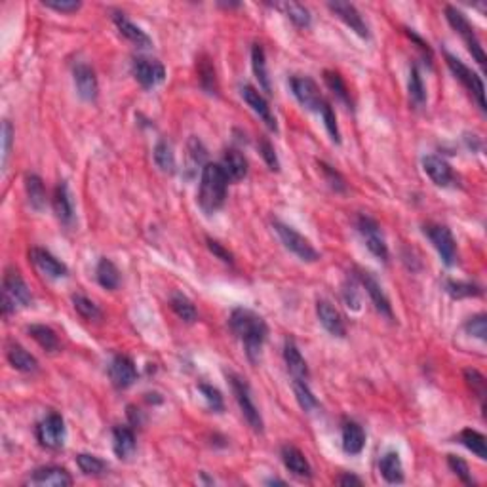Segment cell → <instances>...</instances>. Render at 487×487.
Instances as JSON below:
<instances>
[{
    "label": "cell",
    "mask_w": 487,
    "mask_h": 487,
    "mask_svg": "<svg viewBox=\"0 0 487 487\" xmlns=\"http://www.w3.org/2000/svg\"><path fill=\"white\" fill-rule=\"evenodd\" d=\"M229 323H231L233 333L242 341L249 360L257 362L261 348H263L266 341V333H268L265 320L257 312L249 311V308H234Z\"/></svg>",
    "instance_id": "cell-1"
},
{
    "label": "cell",
    "mask_w": 487,
    "mask_h": 487,
    "mask_svg": "<svg viewBox=\"0 0 487 487\" xmlns=\"http://www.w3.org/2000/svg\"><path fill=\"white\" fill-rule=\"evenodd\" d=\"M227 185L229 177L223 171L221 164L208 162L202 168V177H200V193L199 204L206 214H216L221 210L227 199Z\"/></svg>",
    "instance_id": "cell-2"
},
{
    "label": "cell",
    "mask_w": 487,
    "mask_h": 487,
    "mask_svg": "<svg viewBox=\"0 0 487 487\" xmlns=\"http://www.w3.org/2000/svg\"><path fill=\"white\" fill-rule=\"evenodd\" d=\"M33 301L31 289L16 268H8L2 282V312L4 316L16 312L21 306H29Z\"/></svg>",
    "instance_id": "cell-3"
},
{
    "label": "cell",
    "mask_w": 487,
    "mask_h": 487,
    "mask_svg": "<svg viewBox=\"0 0 487 487\" xmlns=\"http://www.w3.org/2000/svg\"><path fill=\"white\" fill-rule=\"evenodd\" d=\"M446 17H448L449 25L461 34V39L465 40L466 48L471 50L472 57L483 67V65H486V51H483L482 42H480V39L476 36L474 27H472L471 21L466 19L465 14L461 10H457V8H453V6H448V8H446Z\"/></svg>",
    "instance_id": "cell-4"
},
{
    "label": "cell",
    "mask_w": 487,
    "mask_h": 487,
    "mask_svg": "<svg viewBox=\"0 0 487 487\" xmlns=\"http://www.w3.org/2000/svg\"><path fill=\"white\" fill-rule=\"evenodd\" d=\"M229 379H231L234 398H236V402H239L240 406V411H242V415L246 417V421H248V425L251 426L255 432H259L261 434V432H263V419H261L259 409H257L253 398H251L249 385L246 383V379L240 377V375L231 373L229 375Z\"/></svg>",
    "instance_id": "cell-5"
},
{
    "label": "cell",
    "mask_w": 487,
    "mask_h": 487,
    "mask_svg": "<svg viewBox=\"0 0 487 487\" xmlns=\"http://www.w3.org/2000/svg\"><path fill=\"white\" fill-rule=\"evenodd\" d=\"M446 63H448V67L451 69V73L455 74V79L459 80L461 84L465 86L466 90L471 91L472 96H474V99L478 101V105H480V109L482 111H486V88H483V82L482 79L478 76L472 69H468L465 65V63L461 61L459 57L451 56V54H448L446 51Z\"/></svg>",
    "instance_id": "cell-6"
},
{
    "label": "cell",
    "mask_w": 487,
    "mask_h": 487,
    "mask_svg": "<svg viewBox=\"0 0 487 487\" xmlns=\"http://www.w3.org/2000/svg\"><path fill=\"white\" fill-rule=\"evenodd\" d=\"M425 234L428 236V240L432 242L434 249L440 255V259L446 266L457 265V259H459V251H457V242H455L453 234L448 227L443 225H425Z\"/></svg>",
    "instance_id": "cell-7"
},
{
    "label": "cell",
    "mask_w": 487,
    "mask_h": 487,
    "mask_svg": "<svg viewBox=\"0 0 487 487\" xmlns=\"http://www.w3.org/2000/svg\"><path fill=\"white\" fill-rule=\"evenodd\" d=\"M274 229H276L278 236H280L283 246H286L291 253L297 255L301 261L314 263V261L320 259V255H318V251L314 249V246H312V244L303 236V234L297 233L295 229H291L289 225L280 223V221H274Z\"/></svg>",
    "instance_id": "cell-8"
},
{
    "label": "cell",
    "mask_w": 487,
    "mask_h": 487,
    "mask_svg": "<svg viewBox=\"0 0 487 487\" xmlns=\"http://www.w3.org/2000/svg\"><path fill=\"white\" fill-rule=\"evenodd\" d=\"M36 438H39L40 446L48 449H61L65 446V421L59 413H48L44 419L40 421L36 426Z\"/></svg>",
    "instance_id": "cell-9"
},
{
    "label": "cell",
    "mask_w": 487,
    "mask_h": 487,
    "mask_svg": "<svg viewBox=\"0 0 487 487\" xmlns=\"http://www.w3.org/2000/svg\"><path fill=\"white\" fill-rule=\"evenodd\" d=\"M131 73L145 90L156 88L166 79L164 65L156 59H149V57H136L131 61Z\"/></svg>",
    "instance_id": "cell-10"
},
{
    "label": "cell",
    "mask_w": 487,
    "mask_h": 487,
    "mask_svg": "<svg viewBox=\"0 0 487 487\" xmlns=\"http://www.w3.org/2000/svg\"><path fill=\"white\" fill-rule=\"evenodd\" d=\"M358 231L363 236V242L368 246V249L371 253L381 261L388 259V246H386V240L383 236V231H381L379 223L371 219L368 216L358 217Z\"/></svg>",
    "instance_id": "cell-11"
},
{
    "label": "cell",
    "mask_w": 487,
    "mask_h": 487,
    "mask_svg": "<svg viewBox=\"0 0 487 487\" xmlns=\"http://www.w3.org/2000/svg\"><path fill=\"white\" fill-rule=\"evenodd\" d=\"M289 88L293 91L295 99L306 109V111H320L323 105L320 88L308 76H293L289 80Z\"/></svg>",
    "instance_id": "cell-12"
},
{
    "label": "cell",
    "mask_w": 487,
    "mask_h": 487,
    "mask_svg": "<svg viewBox=\"0 0 487 487\" xmlns=\"http://www.w3.org/2000/svg\"><path fill=\"white\" fill-rule=\"evenodd\" d=\"M240 94H242L244 101L248 103V107L251 109V111H253V113L263 120V122H265L266 128L272 131H276L278 130L276 119H274V114H272L265 96H263L257 88H253V86H249V84H244L242 88H240Z\"/></svg>",
    "instance_id": "cell-13"
},
{
    "label": "cell",
    "mask_w": 487,
    "mask_h": 487,
    "mask_svg": "<svg viewBox=\"0 0 487 487\" xmlns=\"http://www.w3.org/2000/svg\"><path fill=\"white\" fill-rule=\"evenodd\" d=\"M328 8L333 11L335 16L339 17L341 21L345 23L346 27H351V31H354L358 36L369 39L368 23L363 21L362 14L358 11L356 6L351 4V2H341V0H337V2H329Z\"/></svg>",
    "instance_id": "cell-14"
},
{
    "label": "cell",
    "mask_w": 487,
    "mask_h": 487,
    "mask_svg": "<svg viewBox=\"0 0 487 487\" xmlns=\"http://www.w3.org/2000/svg\"><path fill=\"white\" fill-rule=\"evenodd\" d=\"M29 483L39 487H69L73 486V476L63 466H42L29 476Z\"/></svg>",
    "instance_id": "cell-15"
},
{
    "label": "cell",
    "mask_w": 487,
    "mask_h": 487,
    "mask_svg": "<svg viewBox=\"0 0 487 487\" xmlns=\"http://www.w3.org/2000/svg\"><path fill=\"white\" fill-rule=\"evenodd\" d=\"M29 257H31L33 265L36 266V268H39L44 276L54 278V280H59V278H65L69 274L67 265L57 259L56 255H51L48 249L33 248L31 249V253H29Z\"/></svg>",
    "instance_id": "cell-16"
},
{
    "label": "cell",
    "mask_w": 487,
    "mask_h": 487,
    "mask_svg": "<svg viewBox=\"0 0 487 487\" xmlns=\"http://www.w3.org/2000/svg\"><path fill=\"white\" fill-rule=\"evenodd\" d=\"M109 377L113 381V385L116 388H128L136 383L137 379V369L134 360L124 354H119V356L113 358V362L109 366Z\"/></svg>",
    "instance_id": "cell-17"
},
{
    "label": "cell",
    "mask_w": 487,
    "mask_h": 487,
    "mask_svg": "<svg viewBox=\"0 0 487 487\" xmlns=\"http://www.w3.org/2000/svg\"><path fill=\"white\" fill-rule=\"evenodd\" d=\"M358 278H360V282H362V286L366 288V291H368L369 299H371V303L375 305V308H377L383 316L388 318V320H394L391 301H388L386 293L383 291V288H381V283L375 280L373 274L368 271H360Z\"/></svg>",
    "instance_id": "cell-18"
},
{
    "label": "cell",
    "mask_w": 487,
    "mask_h": 487,
    "mask_svg": "<svg viewBox=\"0 0 487 487\" xmlns=\"http://www.w3.org/2000/svg\"><path fill=\"white\" fill-rule=\"evenodd\" d=\"M316 314L318 320L322 323L326 331L333 335V337H345L346 335V326L345 320L341 316V312L335 308L329 301L320 299L316 303Z\"/></svg>",
    "instance_id": "cell-19"
},
{
    "label": "cell",
    "mask_w": 487,
    "mask_h": 487,
    "mask_svg": "<svg viewBox=\"0 0 487 487\" xmlns=\"http://www.w3.org/2000/svg\"><path fill=\"white\" fill-rule=\"evenodd\" d=\"M73 74L74 86H76L79 96L82 97L84 101H94L97 97V91H99L94 69H91L90 65H86V63H79V65H74Z\"/></svg>",
    "instance_id": "cell-20"
},
{
    "label": "cell",
    "mask_w": 487,
    "mask_h": 487,
    "mask_svg": "<svg viewBox=\"0 0 487 487\" xmlns=\"http://www.w3.org/2000/svg\"><path fill=\"white\" fill-rule=\"evenodd\" d=\"M423 170H425L426 176L431 177L432 183L438 185V187H449L455 179L451 166L443 159H440V156H432V154L431 156H425L423 159Z\"/></svg>",
    "instance_id": "cell-21"
},
{
    "label": "cell",
    "mask_w": 487,
    "mask_h": 487,
    "mask_svg": "<svg viewBox=\"0 0 487 487\" xmlns=\"http://www.w3.org/2000/svg\"><path fill=\"white\" fill-rule=\"evenodd\" d=\"M113 21L119 29V33L124 36L126 40H130L131 44H136L137 48H151L153 46V40L149 36L141 27H137L136 23H131L124 14H114Z\"/></svg>",
    "instance_id": "cell-22"
},
{
    "label": "cell",
    "mask_w": 487,
    "mask_h": 487,
    "mask_svg": "<svg viewBox=\"0 0 487 487\" xmlns=\"http://www.w3.org/2000/svg\"><path fill=\"white\" fill-rule=\"evenodd\" d=\"M282 461L286 468L297 478H311L312 476V466L305 453L297 449L295 446H283L282 448Z\"/></svg>",
    "instance_id": "cell-23"
},
{
    "label": "cell",
    "mask_w": 487,
    "mask_h": 487,
    "mask_svg": "<svg viewBox=\"0 0 487 487\" xmlns=\"http://www.w3.org/2000/svg\"><path fill=\"white\" fill-rule=\"evenodd\" d=\"M283 360H286L289 375L293 379H308V366H306L305 358H303V354H301V351L297 348L293 341H286V345H283Z\"/></svg>",
    "instance_id": "cell-24"
},
{
    "label": "cell",
    "mask_w": 487,
    "mask_h": 487,
    "mask_svg": "<svg viewBox=\"0 0 487 487\" xmlns=\"http://www.w3.org/2000/svg\"><path fill=\"white\" fill-rule=\"evenodd\" d=\"M54 211H56V217L63 225H71L73 223V199H71V193H69V187L65 181H59V185L56 187V193H54Z\"/></svg>",
    "instance_id": "cell-25"
},
{
    "label": "cell",
    "mask_w": 487,
    "mask_h": 487,
    "mask_svg": "<svg viewBox=\"0 0 487 487\" xmlns=\"http://www.w3.org/2000/svg\"><path fill=\"white\" fill-rule=\"evenodd\" d=\"M366 446V432L358 423L348 421L343 425V449L348 455H360Z\"/></svg>",
    "instance_id": "cell-26"
},
{
    "label": "cell",
    "mask_w": 487,
    "mask_h": 487,
    "mask_svg": "<svg viewBox=\"0 0 487 487\" xmlns=\"http://www.w3.org/2000/svg\"><path fill=\"white\" fill-rule=\"evenodd\" d=\"M113 449L119 459H130L136 451V434L128 426H114Z\"/></svg>",
    "instance_id": "cell-27"
},
{
    "label": "cell",
    "mask_w": 487,
    "mask_h": 487,
    "mask_svg": "<svg viewBox=\"0 0 487 487\" xmlns=\"http://www.w3.org/2000/svg\"><path fill=\"white\" fill-rule=\"evenodd\" d=\"M223 171L227 174L229 181H240L244 177L248 176V162L244 159L242 154L234 149H229L223 154V162H221Z\"/></svg>",
    "instance_id": "cell-28"
},
{
    "label": "cell",
    "mask_w": 487,
    "mask_h": 487,
    "mask_svg": "<svg viewBox=\"0 0 487 487\" xmlns=\"http://www.w3.org/2000/svg\"><path fill=\"white\" fill-rule=\"evenodd\" d=\"M8 362L11 363V368H16L21 373H34L39 369V360L17 343L8 346Z\"/></svg>",
    "instance_id": "cell-29"
},
{
    "label": "cell",
    "mask_w": 487,
    "mask_h": 487,
    "mask_svg": "<svg viewBox=\"0 0 487 487\" xmlns=\"http://www.w3.org/2000/svg\"><path fill=\"white\" fill-rule=\"evenodd\" d=\"M381 474L388 483H402L403 482V466L402 459L396 451H388L383 455V459L379 463Z\"/></svg>",
    "instance_id": "cell-30"
},
{
    "label": "cell",
    "mask_w": 487,
    "mask_h": 487,
    "mask_svg": "<svg viewBox=\"0 0 487 487\" xmlns=\"http://www.w3.org/2000/svg\"><path fill=\"white\" fill-rule=\"evenodd\" d=\"M251 67H253L255 79L259 80L263 91L271 94V79H268V71H266L265 50L261 44H253V48H251Z\"/></svg>",
    "instance_id": "cell-31"
},
{
    "label": "cell",
    "mask_w": 487,
    "mask_h": 487,
    "mask_svg": "<svg viewBox=\"0 0 487 487\" xmlns=\"http://www.w3.org/2000/svg\"><path fill=\"white\" fill-rule=\"evenodd\" d=\"M96 276L99 286H103L105 289H116L120 283V271L116 268L113 261L103 257L99 263H97Z\"/></svg>",
    "instance_id": "cell-32"
},
{
    "label": "cell",
    "mask_w": 487,
    "mask_h": 487,
    "mask_svg": "<svg viewBox=\"0 0 487 487\" xmlns=\"http://www.w3.org/2000/svg\"><path fill=\"white\" fill-rule=\"evenodd\" d=\"M25 191H27V199H29L31 208L36 211L44 210L46 189H44V183H42V179H40L39 176L31 174V176L25 177Z\"/></svg>",
    "instance_id": "cell-33"
},
{
    "label": "cell",
    "mask_w": 487,
    "mask_h": 487,
    "mask_svg": "<svg viewBox=\"0 0 487 487\" xmlns=\"http://www.w3.org/2000/svg\"><path fill=\"white\" fill-rule=\"evenodd\" d=\"M154 164L159 166L164 174H174L176 171V154L170 141L160 139L154 147Z\"/></svg>",
    "instance_id": "cell-34"
},
{
    "label": "cell",
    "mask_w": 487,
    "mask_h": 487,
    "mask_svg": "<svg viewBox=\"0 0 487 487\" xmlns=\"http://www.w3.org/2000/svg\"><path fill=\"white\" fill-rule=\"evenodd\" d=\"M459 442L465 446L468 451L480 457L482 461L487 459V448H486V436L480 434L478 431H472V428H465V431L459 434Z\"/></svg>",
    "instance_id": "cell-35"
},
{
    "label": "cell",
    "mask_w": 487,
    "mask_h": 487,
    "mask_svg": "<svg viewBox=\"0 0 487 487\" xmlns=\"http://www.w3.org/2000/svg\"><path fill=\"white\" fill-rule=\"evenodd\" d=\"M31 337H33L36 343H39L44 351L48 352H56L59 348V339H57L56 331L48 326H42V323H36V326H31L27 329Z\"/></svg>",
    "instance_id": "cell-36"
},
{
    "label": "cell",
    "mask_w": 487,
    "mask_h": 487,
    "mask_svg": "<svg viewBox=\"0 0 487 487\" xmlns=\"http://www.w3.org/2000/svg\"><path fill=\"white\" fill-rule=\"evenodd\" d=\"M171 308H174L177 316L181 318L183 322L193 323L199 318V312H196V306L193 305V301L189 299L187 295L179 293V291L171 295Z\"/></svg>",
    "instance_id": "cell-37"
},
{
    "label": "cell",
    "mask_w": 487,
    "mask_h": 487,
    "mask_svg": "<svg viewBox=\"0 0 487 487\" xmlns=\"http://www.w3.org/2000/svg\"><path fill=\"white\" fill-rule=\"evenodd\" d=\"M76 465H79L80 472L86 474V476H103L107 474L109 465L103 459L96 457V455H88V453H80L76 457Z\"/></svg>",
    "instance_id": "cell-38"
},
{
    "label": "cell",
    "mask_w": 487,
    "mask_h": 487,
    "mask_svg": "<svg viewBox=\"0 0 487 487\" xmlns=\"http://www.w3.org/2000/svg\"><path fill=\"white\" fill-rule=\"evenodd\" d=\"M278 8L280 10H283V14L291 19V21L297 25V27L301 29H306L311 27V11L306 10L305 6L299 4V2H282V4H278Z\"/></svg>",
    "instance_id": "cell-39"
},
{
    "label": "cell",
    "mask_w": 487,
    "mask_h": 487,
    "mask_svg": "<svg viewBox=\"0 0 487 487\" xmlns=\"http://www.w3.org/2000/svg\"><path fill=\"white\" fill-rule=\"evenodd\" d=\"M293 392H295V398H297V402H299L301 409L306 411V413H311V411H314V409L320 406L316 396L312 394L311 386H308L306 381L293 379Z\"/></svg>",
    "instance_id": "cell-40"
},
{
    "label": "cell",
    "mask_w": 487,
    "mask_h": 487,
    "mask_svg": "<svg viewBox=\"0 0 487 487\" xmlns=\"http://www.w3.org/2000/svg\"><path fill=\"white\" fill-rule=\"evenodd\" d=\"M409 99H411L415 107H423L426 101L425 84H423V76H421V71L417 65H413L411 71H409Z\"/></svg>",
    "instance_id": "cell-41"
},
{
    "label": "cell",
    "mask_w": 487,
    "mask_h": 487,
    "mask_svg": "<svg viewBox=\"0 0 487 487\" xmlns=\"http://www.w3.org/2000/svg\"><path fill=\"white\" fill-rule=\"evenodd\" d=\"M323 80H326V84H328L329 90L337 96V99L345 103L346 107H348V105H351V96H348V88H346L345 80L341 79V74L333 73V71H326V73H323Z\"/></svg>",
    "instance_id": "cell-42"
},
{
    "label": "cell",
    "mask_w": 487,
    "mask_h": 487,
    "mask_svg": "<svg viewBox=\"0 0 487 487\" xmlns=\"http://www.w3.org/2000/svg\"><path fill=\"white\" fill-rule=\"evenodd\" d=\"M73 305L74 308H76V312H79L84 320H90V322L101 320V311H99V306H97L91 299L84 297V295H74Z\"/></svg>",
    "instance_id": "cell-43"
},
{
    "label": "cell",
    "mask_w": 487,
    "mask_h": 487,
    "mask_svg": "<svg viewBox=\"0 0 487 487\" xmlns=\"http://www.w3.org/2000/svg\"><path fill=\"white\" fill-rule=\"evenodd\" d=\"M446 291H448L451 297H455V299H463V297H476V295H482V289L478 288L476 283L453 282V280H449V282L446 283Z\"/></svg>",
    "instance_id": "cell-44"
},
{
    "label": "cell",
    "mask_w": 487,
    "mask_h": 487,
    "mask_svg": "<svg viewBox=\"0 0 487 487\" xmlns=\"http://www.w3.org/2000/svg\"><path fill=\"white\" fill-rule=\"evenodd\" d=\"M320 113H322L323 126H326V130H328L329 137H331V139H333V141L339 145L341 134H339V126H337V116H335V111L331 109V105H329L328 101H323L322 109H320Z\"/></svg>",
    "instance_id": "cell-45"
},
{
    "label": "cell",
    "mask_w": 487,
    "mask_h": 487,
    "mask_svg": "<svg viewBox=\"0 0 487 487\" xmlns=\"http://www.w3.org/2000/svg\"><path fill=\"white\" fill-rule=\"evenodd\" d=\"M200 388V392H202V396H204V400L208 402V408L211 409V411H223V408H225V402H223V396H221V392L217 391L216 386H211V385H202L199 386Z\"/></svg>",
    "instance_id": "cell-46"
},
{
    "label": "cell",
    "mask_w": 487,
    "mask_h": 487,
    "mask_svg": "<svg viewBox=\"0 0 487 487\" xmlns=\"http://www.w3.org/2000/svg\"><path fill=\"white\" fill-rule=\"evenodd\" d=\"M465 379L466 385L472 388V392L483 402V396H486V379H483V375L476 371V369H466Z\"/></svg>",
    "instance_id": "cell-47"
},
{
    "label": "cell",
    "mask_w": 487,
    "mask_h": 487,
    "mask_svg": "<svg viewBox=\"0 0 487 487\" xmlns=\"http://www.w3.org/2000/svg\"><path fill=\"white\" fill-rule=\"evenodd\" d=\"M465 329L471 335L478 337L480 341L487 339V322H486V314H476L472 316L468 322L465 323Z\"/></svg>",
    "instance_id": "cell-48"
},
{
    "label": "cell",
    "mask_w": 487,
    "mask_h": 487,
    "mask_svg": "<svg viewBox=\"0 0 487 487\" xmlns=\"http://www.w3.org/2000/svg\"><path fill=\"white\" fill-rule=\"evenodd\" d=\"M259 153L261 156H263V160L266 162V166H268L272 171L280 170V160H278L276 156V151L272 147V143L268 141V139H265V137L259 141Z\"/></svg>",
    "instance_id": "cell-49"
},
{
    "label": "cell",
    "mask_w": 487,
    "mask_h": 487,
    "mask_svg": "<svg viewBox=\"0 0 487 487\" xmlns=\"http://www.w3.org/2000/svg\"><path fill=\"white\" fill-rule=\"evenodd\" d=\"M448 465L449 468L457 474V476L463 480L465 483H474L471 476V471H468V465L461 457H455V455H448Z\"/></svg>",
    "instance_id": "cell-50"
},
{
    "label": "cell",
    "mask_w": 487,
    "mask_h": 487,
    "mask_svg": "<svg viewBox=\"0 0 487 487\" xmlns=\"http://www.w3.org/2000/svg\"><path fill=\"white\" fill-rule=\"evenodd\" d=\"M42 6L50 8V10H56L59 14H74V11L80 10V2L76 0H44Z\"/></svg>",
    "instance_id": "cell-51"
},
{
    "label": "cell",
    "mask_w": 487,
    "mask_h": 487,
    "mask_svg": "<svg viewBox=\"0 0 487 487\" xmlns=\"http://www.w3.org/2000/svg\"><path fill=\"white\" fill-rule=\"evenodd\" d=\"M320 168H322L323 176H326V179H328L329 187L333 189V191H337V193H343L346 189L345 185V179L341 177L339 171H335L331 166H328L326 162H320Z\"/></svg>",
    "instance_id": "cell-52"
},
{
    "label": "cell",
    "mask_w": 487,
    "mask_h": 487,
    "mask_svg": "<svg viewBox=\"0 0 487 487\" xmlns=\"http://www.w3.org/2000/svg\"><path fill=\"white\" fill-rule=\"evenodd\" d=\"M11 139H14V128L8 120H4L2 124V168H6L8 164V156H10L11 151Z\"/></svg>",
    "instance_id": "cell-53"
},
{
    "label": "cell",
    "mask_w": 487,
    "mask_h": 487,
    "mask_svg": "<svg viewBox=\"0 0 487 487\" xmlns=\"http://www.w3.org/2000/svg\"><path fill=\"white\" fill-rule=\"evenodd\" d=\"M343 297H345V303L348 308H352V311H360V303H362V299H360L358 289L354 288V286L343 289Z\"/></svg>",
    "instance_id": "cell-54"
},
{
    "label": "cell",
    "mask_w": 487,
    "mask_h": 487,
    "mask_svg": "<svg viewBox=\"0 0 487 487\" xmlns=\"http://www.w3.org/2000/svg\"><path fill=\"white\" fill-rule=\"evenodd\" d=\"M208 248H210L221 261H225V263H233V255L229 253L227 249L223 248L219 242H216V240H208Z\"/></svg>",
    "instance_id": "cell-55"
},
{
    "label": "cell",
    "mask_w": 487,
    "mask_h": 487,
    "mask_svg": "<svg viewBox=\"0 0 487 487\" xmlns=\"http://www.w3.org/2000/svg\"><path fill=\"white\" fill-rule=\"evenodd\" d=\"M337 483H339V486H362V480L356 476H352V474H343V476H339Z\"/></svg>",
    "instance_id": "cell-56"
},
{
    "label": "cell",
    "mask_w": 487,
    "mask_h": 487,
    "mask_svg": "<svg viewBox=\"0 0 487 487\" xmlns=\"http://www.w3.org/2000/svg\"><path fill=\"white\" fill-rule=\"evenodd\" d=\"M266 483H271V486H274V483H278V486H286V482H282V480H268Z\"/></svg>",
    "instance_id": "cell-57"
}]
</instances>
